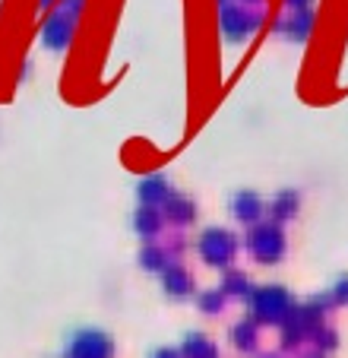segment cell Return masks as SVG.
Here are the masks:
<instances>
[{
  "label": "cell",
  "instance_id": "1",
  "mask_svg": "<svg viewBox=\"0 0 348 358\" xmlns=\"http://www.w3.org/2000/svg\"><path fill=\"white\" fill-rule=\"evenodd\" d=\"M247 248L260 264H275L285 250V238H282V229L275 222H260L247 231Z\"/></svg>",
  "mask_w": 348,
  "mask_h": 358
},
{
  "label": "cell",
  "instance_id": "2",
  "mask_svg": "<svg viewBox=\"0 0 348 358\" xmlns=\"http://www.w3.org/2000/svg\"><path fill=\"white\" fill-rule=\"evenodd\" d=\"M235 250H238L235 235L225 229H206L200 235V254H203V260L212 266H225L228 260L235 257Z\"/></svg>",
  "mask_w": 348,
  "mask_h": 358
},
{
  "label": "cell",
  "instance_id": "3",
  "mask_svg": "<svg viewBox=\"0 0 348 358\" xmlns=\"http://www.w3.org/2000/svg\"><path fill=\"white\" fill-rule=\"evenodd\" d=\"M250 304H254V314L260 320H282L291 311V298H288V292L282 285H263V289H256Z\"/></svg>",
  "mask_w": 348,
  "mask_h": 358
},
{
  "label": "cell",
  "instance_id": "4",
  "mask_svg": "<svg viewBox=\"0 0 348 358\" xmlns=\"http://www.w3.org/2000/svg\"><path fill=\"white\" fill-rule=\"evenodd\" d=\"M111 336L101 330H76L67 343L70 358H111Z\"/></svg>",
  "mask_w": 348,
  "mask_h": 358
},
{
  "label": "cell",
  "instance_id": "5",
  "mask_svg": "<svg viewBox=\"0 0 348 358\" xmlns=\"http://www.w3.org/2000/svg\"><path fill=\"white\" fill-rule=\"evenodd\" d=\"M73 20H76V10H70V7H64L61 13H54L45 22V29H41V41L48 48H54V51H61L70 41V35H73Z\"/></svg>",
  "mask_w": 348,
  "mask_h": 358
},
{
  "label": "cell",
  "instance_id": "6",
  "mask_svg": "<svg viewBox=\"0 0 348 358\" xmlns=\"http://www.w3.org/2000/svg\"><path fill=\"white\" fill-rule=\"evenodd\" d=\"M254 29H256V20L250 13H244V10H225V13H222V32L231 41L247 38Z\"/></svg>",
  "mask_w": 348,
  "mask_h": 358
},
{
  "label": "cell",
  "instance_id": "7",
  "mask_svg": "<svg viewBox=\"0 0 348 358\" xmlns=\"http://www.w3.org/2000/svg\"><path fill=\"white\" fill-rule=\"evenodd\" d=\"M136 194H140L143 206H155V203H168L171 187H168V181L161 175H152V178H143V184L136 187Z\"/></svg>",
  "mask_w": 348,
  "mask_h": 358
},
{
  "label": "cell",
  "instance_id": "8",
  "mask_svg": "<svg viewBox=\"0 0 348 358\" xmlns=\"http://www.w3.org/2000/svg\"><path fill=\"white\" fill-rule=\"evenodd\" d=\"M231 213H235L238 219H244V222H254L263 213V203L254 190H238V194L231 196Z\"/></svg>",
  "mask_w": 348,
  "mask_h": 358
},
{
  "label": "cell",
  "instance_id": "9",
  "mask_svg": "<svg viewBox=\"0 0 348 358\" xmlns=\"http://www.w3.org/2000/svg\"><path fill=\"white\" fill-rule=\"evenodd\" d=\"M190 289H194V282H190V276L181 270V266H165V292L174 298H184L190 295Z\"/></svg>",
  "mask_w": 348,
  "mask_h": 358
},
{
  "label": "cell",
  "instance_id": "10",
  "mask_svg": "<svg viewBox=\"0 0 348 358\" xmlns=\"http://www.w3.org/2000/svg\"><path fill=\"white\" fill-rule=\"evenodd\" d=\"M184 355L187 358H215V349L203 333H190V336L184 339Z\"/></svg>",
  "mask_w": 348,
  "mask_h": 358
},
{
  "label": "cell",
  "instance_id": "11",
  "mask_svg": "<svg viewBox=\"0 0 348 358\" xmlns=\"http://www.w3.org/2000/svg\"><path fill=\"white\" fill-rule=\"evenodd\" d=\"M295 210H298V194L295 190H282V194L269 203V213H273L275 219H288Z\"/></svg>",
  "mask_w": 348,
  "mask_h": 358
},
{
  "label": "cell",
  "instance_id": "12",
  "mask_svg": "<svg viewBox=\"0 0 348 358\" xmlns=\"http://www.w3.org/2000/svg\"><path fill=\"white\" fill-rule=\"evenodd\" d=\"M159 213L152 210V206H140L136 210V216H133V225H136V231H146V235H152V231H159Z\"/></svg>",
  "mask_w": 348,
  "mask_h": 358
},
{
  "label": "cell",
  "instance_id": "13",
  "mask_svg": "<svg viewBox=\"0 0 348 358\" xmlns=\"http://www.w3.org/2000/svg\"><path fill=\"white\" fill-rule=\"evenodd\" d=\"M168 216H171L174 222H187V219H194V203L171 200V203H168Z\"/></svg>",
  "mask_w": 348,
  "mask_h": 358
},
{
  "label": "cell",
  "instance_id": "14",
  "mask_svg": "<svg viewBox=\"0 0 348 358\" xmlns=\"http://www.w3.org/2000/svg\"><path fill=\"white\" fill-rule=\"evenodd\" d=\"M225 292H231V295H247V276L231 273V276L225 279Z\"/></svg>",
  "mask_w": 348,
  "mask_h": 358
},
{
  "label": "cell",
  "instance_id": "15",
  "mask_svg": "<svg viewBox=\"0 0 348 358\" xmlns=\"http://www.w3.org/2000/svg\"><path fill=\"white\" fill-rule=\"evenodd\" d=\"M235 345H241V349L247 345V349H250V345H254V327H250V324H238L235 327Z\"/></svg>",
  "mask_w": 348,
  "mask_h": 358
},
{
  "label": "cell",
  "instance_id": "16",
  "mask_svg": "<svg viewBox=\"0 0 348 358\" xmlns=\"http://www.w3.org/2000/svg\"><path fill=\"white\" fill-rule=\"evenodd\" d=\"M143 266H149V270H159V266H165V257H161V250H155V248H146L143 250Z\"/></svg>",
  "mask_w": 348,
  "mask_h": 358
},
{
  "label": "cell",
  "instance_id": "17",
  "mask_svg": "<svg viewBox=\"0 0 348 358\" xmlns=\"http://www.w3.org/2000/svg\"><path fill=\"white\" fill-rule=\"evenodd\" d=\"M200 304L206 314H215V311H222V295L219 292H206V295L200 298Z\"/></svg>",
  "mask_w": 348,
  "mask_h": 358
},
{
  "label": "cell",
  "instance_id": "18",
  "mask_svg": "<svg viewBox=\"0 0 348 358\" xmlns=\"http://www.w3.org/2000/svg\"><path fill=\"white\" fill-rule=\"evenodd\" d=\"M333 298H335V301H339V304H348V276H342L339 282H335Z\"/></svg>",
  "mask_w": 348,
  "mask_h": 358
},
{
  "label": "cell",
  "instance_id": "19",
  "mask_svg": "<svg viewBox=\"0 0 348 358\" xmlns=\"http://www.w3.org/2000/svg\"><path fill=\"white\" fill-rule=\"evenodd\" d=\"M152 358H177V352H174V349H159Z\"/></svg>",
  "mask_w": 348,
  "mask_h": 358
},
{
  "label": "cell",
  "instance_id": "20",
  "mask_svg": "<svg viewBox=\"0 0 348 358\" xmlns=\"http://www.w3.org/2000/svg\"><path fill=\"white\" fill-rule=\"evenodd\" d=\"M288 3H291V7H295V10H304V7H307V3H310V0H288Z\"/></svg>",
  "mask_w": 348,
  "mask_h": 358
},
{
  "label": "cell",
  "instance_id": "21",
  "mask_svg": "<svg viewBox=\"0 0 348 358\" xmlns=\"http://www.w3.org/2000/svg\"><path fill=\"white\" fill-rule=\"evenodd\" d=\"M51 3H54V0H41V7H51Z\"/></svg>",
  "mask_w": 348,
  "mask_h": 358
}]
</instances>
